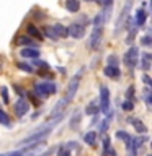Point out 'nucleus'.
Segmentation results:
<instances>
[{"label": "nucleus", "mask_w": 152, "mask_h": 156, "mask_svg": "<svg viewBox=\"0 0 152 156\" xmlns=\"http://www.w3.org/2000/svg\"><path fill=\"white\" fill-rule=\"evenodd\" d=\"M141 67H142V70H146V72L150 68V54L149 52L142 54V63H141Z\"/></svg>", "instance_id": "obj_18"}, {"label": "nucleus", "mask_w": 152, "mask_h": 156, "mask_svg": "<svg viewBox=\"0 0 152 156\" xmlns=\"http://www.w3.org/2000/svg\"><path fill=\"white\" fill-rule=\"evenodd\" d=\"M108 125H110V117H106V119L100 124V132H105L108 129Z\"/></svg>", "instance_id": "obj_32"}, {"label": "nucleus", "mask_w": 152, "mask_h": 156, "mask_svg": "<svg viewBox=\"0 0 152 156\" xmlns=\"http://www.w3.org/2000/svg\"><path fill=\"white\" fill-rule=\"evenodd\" d=\"M108 65L118 67V57L116 55H110V57H108Z\"/></svg>", "instance_id": "obj_31"}, {"label": "nucleus", "mask_w": 152, "mask_h": 156, "mask_svg": "<svg viewBox=\"0 0 152 156\" xmlns=\"http://www.w3.org/2000/svg\"><path fill=\"white\" fill-rule=\"evenodd\" d=\"M101 33H103V26H95L92 31V36H90V41H88V46L92 49H97L100 46V39H101Z\"/></svg>", "instance_id": "obj_7"}, {"label": "nucleus", "mask_w": 152, "mask_h": 156, "mask_svg": "<svg viewBox=\"0 0 152 156\" xmlns=\"http://www.w3.org/2000/svg\"><path fill=\"white\" fill-rule=\"evenodd\" d=\"M18 68H20V70H23V72H26V73H31L33 72V67L29 65V63H26V62H20L18 63Z\"/></svg>", "instance_id": "obj_26"}, {"label": "nucleus", "mask_w": 152, "mask_h": 156, "mask_svg": "<svg viewBox=\"0 0 152 156\" xmlns=\"http://www.w3.org/2000/svg\"><path fill=\"white\" fill-rule=\"evenodd\" d=\"M123 109H124V111H132V109H134V104H132V101H131V99H126L124 104H123Z\"/></svg>", "instance_id": "obj_28"}, {"label": "nucleus", "mask_w": 152, "mask_h": 156, "mask_svg": "<svg viewBox=\"0 0 152 156\" xmlns=\"http://www.w3.org/2000/svg\"><path fill=\"white\" fill-rule=\"evenodd\" d=\"M28 109H29V102L26 99H23V98L18 99L17 104H15V114H17L18 117H23L28 112Z\"/></svg>", "instance_id": "obj_9"}, {"label": "nucleus", "mask_w": 152, "mask_h": 156, "mask_svg": "<svg viewBox=\"0 0 152 156\" xmlns=\"http://www.w3.org/2000/svg\"><path fill=\"white\" fill-rule=\"evenodd\" d=\"M0 93H2V99L5 104H8L10 102V94H8V88L7 86H3V88H0Z\"/></svg>", "instance_id": "obj_25"}, {"label": "nucleus", "mask_w": 152, "mask_h": 156, "mask_svg": "<svg viewBox=\"0 0 152 156\" xmlns=\"http://www.w3.org/2000/svg\"><path fill=\"white\" fill-rule=\"evenodd\" d=\"M57 156H70V150L67 146H62V148L57 150Z\"/></svg>", "instance_id": "obj_27"}, {"label": "nucleus", "mask_w": 152, "mask_h": 156, "mask_svg": "<svg viewBox=\"0 0 152 156\" xmlns=\"http://www.w3.org/2000/svg\"><path fill=\"white\" fill-rule=\"evenodd\" d=\"M131 8H132V0H126L124 7H123L121 13H120V18H118V21H116V29H115V34H116V36L123 31V28L126 26L127 18H129V12H131Z\"/></svg>", "instance_id": "obj_3"}, {"label": "nucleus", "mask_w": 152, "mask_h": 156, "mask_svg": "<svg viewBox=\"0 0 152 156\" xmlns=\"http://www.w3.org/2000/svg\"><path fill=\"white\" fill-rule=\"evenodd\" d=\"M131 124H132V127H134L137 132H139V133H146V132H147V127L142 124L139 119H131Z\"/></svg>", "instance_id": "obj_17"}, {"label": "nucleus", "mask_w": 152, "mask_h": 156, "mask_svg": "<svg viewBox=\"0 0 152 156\" xmlns=\"http://www.w3.org/2000/svg\"><path fill=\"white\" fill-rule=\"evenodd\" d=\"M66 8L70 13H77L80 10V2L78 0H66Z\"/></svg>", "instance_id": "obj_14"}, {"label": "nucleus", "mask_w": 152, "mask_h": 156, "mask_svg": "<svg viewBox=\"0 0 152 156\" xmlns=\"http://www.w3.org/2000/svg\"><path fill=\"white\" fill-rule=\"evenodd\" d=\"M18 44L20 46H29V47H34V41L29 36H20L18 37Z\"/></svg>", "instance_id": "obj_19"}, {"label": "nucleus", "mask_w": 152, "mask_h": 156, "mask_svg": "<svg viewBox=\"0 0 152 156\" xmlns=\"http://www.w3.org/2000/svg\"><path fill=\"white\" fill-rule=\"evenodd\" d=\"M44 34H46L48 37L54 39V41H56V39H59V37H57V34L54 33V28H52V26H44Z\"/></svg>", "instance_id": "obj_22"}, {"label": "nucleus", "mask_w": 152, "mask_h": 156, "mask_svg": "<svg viewBox=\"0 0 152 156\" xmlns=\"http://www.w3.org/2000/svg\"><path fill=\"white\" fill-rule=\"evenodd\" d=\"M105 75L108 78H120L121 76V70L118 67H113V65H108L105 67Z\"/></svg>", "instance_id": "obj_13"}, {"label": "nucleus", "mask_w": 152, "mask_h": 156, "mask_svg": "<svg viewBox=\"0 0 152 156\" xmlns=\"http://www.w3.org/2000/svg\"><path fill=\"white\" fill-rule=\"evenodd\" d=\"M0 124L5 125V127H10V119H8V115L5 114L2 109H0Z\"/></svg>", "instance_id": "obj_24"}, {"label": "nucleus", "mask_w": 152, "mask_h": 156, "mask_svg": "<svg viewBox=\"0 0 152 156\" xmlns=\"http://www.w3.org/2000/svg\"><path fill=\"white\" fill-rule=\"evenodd\" d=\"M78 122H80V114L77 112V114H75V119H72V120H70V127H72V129H77Z\"/></svg>", "instance_id": "obj_29"}, {"label": "nucleus", "mask_w": 152, "mask_h": 156, "mask_svg": "<svg viewBox=\"0 0 152 156\" xmlns=\"http://www.w3.org/2000/svg\"><path fill=\"white\" fill-rule=\"evenodd\" d=\"M59 120H62V114H61V115H57V117H56V120H54L52 124H49V125L46 127V129H41V130H38L36 133H33V135L26 136V138H25V140H21L20 143H21V145H29V143H36V141L43 140L44 136H48V135H49V132H51V129H52V127L57 124Z\"/></svg>", "instance_id": "obj_2"}, {"label": "nucleus", "mask_w": 152, "mask_h": 156, "mask_svg": "<svg viewBox=\"0 0 152 156\" xmlns=\"http://www.w3.org/2000/svg\"><path fill=\"white\" fill-rule=\"evenodd\" d=\"M137 60H139V49L131 46L129 49H127V52L124 54V63L129 68H134L137 65Z\"/></svg>", "instance_id": "obj_5"}, {"label": "nucleus", "mask_w": 152, "mask_h": 156, "mask_svg": "<svg viewBox=\"0 0 152 156\" xmlns=\"http://www.w3.org/2000/svg\"><path fill=\"white\" fill-rule=\"evenodd\" d=\"M142 80H144L146 85H150V76L149 75H144V76H142Z\"/></svg>", "instance_id": "obj_36"}, {"label": "nucleus", "mask_w": 152, "mask_h": 156, "mask_svg": "<svg viewBox=\"0 0 152 156\" xmlns=\"http://www.w3.org/2000/svg\"><path fill=\"white\" fill-rule=\"evenodd\" d=\"M100 111L108 114L110 112V91H108L106 86H101V91H100Z\"/></svg>", "instance_id": "obj_6"}, {"label": "nucleus", "mask_w": 152, "mask_h": 156, "mask_svg": "<svg viewBox=\"0 0 152 156\" xmlns=\"http://www.w3.org/2000/svg\"><path fill=\"white\" fill-rule=\"evenodd\" d=\"M142 44H144V46H149V44H150V36H144V37H142Z\"/></svg>", "instance_id": "obj_35"}, {"label": "nucleus", "mask_w": 152, "mask_h": 156, "mask_svg": "<svg viewBox=\"0 0 152 156\" xmlns=\"http://www.w3.org/2000/svg\"><path fill=\"white\" fill-rule=\"evenodd\" d=\"M85 112H87V114H90V115L98 114V112H100V107H98L97 102H90V104L85 107Z\"/></svg>", "instance_id": "obj_21"}, {"label": "nucleus", "mask_w": 152, "mask_h": 156, "mask_svg": "<svg viewBox=\"0 0 152 156\" xmlns=\"http://www.w3.org/2000/svg\"><path fill=\"white\" fill-rule=\"evenodd\" d=\"M80 76H82V72L78 73V75H75L72 78L70 81H69V85H67V90H66V94L62 96V99H59V102L56 106H54V109L51 111V114H49V117L51 119H56L57 115H61L64 109L70 104L72 99H74V96H75V93L78 90V83H80Z\"/></svg>", "instance_id": "obj_1"}, {"label": "nucleus", "mask_w": 152, "mask_h": 156, "mask_svg": "<svg viewBox=\"0 0 152 156\" xmlns=\"http://www.w3.org/2000/svg\"><path fill=\"white\" fill-rule=\"evenodd\" d=\"M110 151V136H103V156H108Z\"/></svg>", "instance_id": "obj_23"}, {"label": "nucleus", "mask_w": 152, "mask_h": 156, "mask_svg": "<svg viewBox=\"0 0 152 156\" xmlns=\"http://www.w3.org/2000/svg\"><path fill=\"white\" fill-rule=\"evenodd\" d=\"M34 91H36V94H39V96L48 98V96H51L56 93V85H54V83H48V81L38 83V85L34 86Z\"/></svg>", "instance_id": "obj_4"}, {"label": "nucleus", "mask_w": 152, "mask_h": 156, "mask_svg": "<svg viewBox=\"0 0 152 156\" xmlns=\"http://www.w3.org/2000/svg\"><path fill=\"white\" fill-rule=\"evenodd\" d=\"M116 136H118V138H121V140H124V143L131 138V136L127 135V133H124V132H116Z\"/></svg>", "instance_id": "obj_33"}, {"label": "nucleus", "mask_w": 152, "mask_h": 156, "mask_svg": "<svg viewBox=\"0 0 152 156\" xmlns=\"http://www.w3.org/2000/svg\"><path fill=\"white\" fill-rule=\"evenodd\" d=\"M20 54H21V57H28V58H38L39 57V49L38 47H25L20 51Z\"/></svg>", "instance_id": "obj_10"}, {"label": "nucleus", "mask_w": 152, "mask_h": 156, "mask_svg": "<svg viewBox=\"0 0 152 156\" xmlns=\"http://www.w3.org/2000/svg\"><path fill=\"white\" fill-rule=\"evenodd\" d=\"M146 18H147V13L144 12V10H137V12H136V26L137 28L144 26Z\"/></svg>", "instance_id": "obj_15"}, {"label": "nucleus", "mask_w": 152, "mask_h": 156, "mask_svg": "<svg viewBox=\"0 0 152 156\" xmlns=\"http://www.w3.org/2000/svg\"><path fill=\"white\" fill-rule=\"evenodd\" d=\"M132 98H134V86H129L127 88V91H126V99H131L132 101Z\"/></svg>", "instance_id": "obj_30"}, {"label": "nucleus", "mask_w": 152, "mask_h": 156, "mask_svg": "<svg viewBox=\"0 0 152 156\" xmlns=\"http://www.w3.org/2000/svg\"><path fill=\"white\" fill-rule=\"evenodd\" d=\"M38 143H41V141H36V143H29V145H26V148L15 150V151H10V153H3V154H0V156H23V154H26L28 151L33 148V146H36Z\"/></svg>", "instance_id": "obj_11"}, {"label": "nucleus", "mask_w": 152, "mask_h": 156, "mask_svg": "<svg viewBox=\"0 0 152 156\" xmlns=\"http://www.w3.org/2000/svg\"><path fill=\"white\" fill-rule=\"evenodd\" d=\"M34 65H36V67H39V68H43V70H49V65H48V63L46 62H34Z\"/></svg>", "instance_id": "obj_34"}, {"label": "nucleus", "mask_w": 152, "mask_h": 156, "mask_svg": "<svg viewBox=\"0 0 152 156\" xmlns=\"http://www.w3.org/2000/svg\"><path fill=\"white\" fill-rule=\"evenodd\" d=\"M26 31H28V34L31 37H36L38 41H43V34H41V31L34 26L33 23H29V24H26Z\"/></svg>", "instance_id": "obj_12"}, {"label": "nucleus", "mask_w": 152, "mask_h": 156, "mask_svg": "<svg viewBox=\"0 0 152 156\" xmlns=\"http://www.w3.org/2000/svg\"><path fill=\"white\" fill-rule=\"evenodd\" d=\"M83 140H85L87 145H95L97 143V132H88V133H85Z\"/></svg>", "instance_id": "obj_20"}, {"label": "nucleus", "mask_w": 152, "mask_h": 156, "mask_svg": "<svg viewBox=\"0 0 152 156\" xmlns=\"http://www.w3.org/2000/svg\"><path fill=\"white\" fill-rule=\"evenodd\" d=\"M54 33L57 34V37H67L69 36V31H67V26L64 24H54Z\"/></svg>", "instance_id": "obj_16"}, {"label": "nucleus", "mask_w": 152, "mask_h": 156, "mask_svg": "<svg viewBox=\"0 0 152 156\" xmlns=\"http://www.w3.org/2000/svg\"><path fill=\"white\" fill-rule=\"evenodd\" d=\"M67 31H69V36H72L74 39H80V37H83V34H85V28H83L80 23H74L67 28Z\"/></svg>", "instance_id": "obj_8"}]
</instances>
